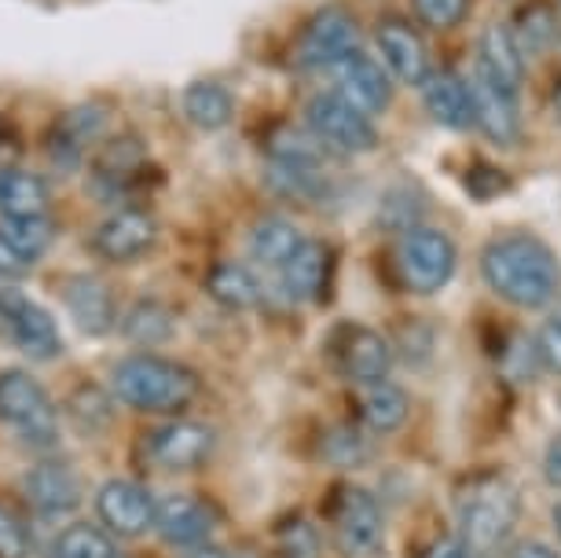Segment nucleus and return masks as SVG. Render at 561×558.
I'll return each instance as SVG.
<instances>
[{
	"mask_svg": "<svg viewBox=\"0 0 561 558\" xmlns=\"http://www.w3.org/2000/svg\"><path fill=\"white\" fill-rule=\"evenodd\" d=\"M481 280L514 309L543 312L558 298L561 265L554 250L533 231H503L481 250Z\"/></svg>",
	"mask_w": 561,
	"mask_h": 558,
	"instance_id": "nucleus-1",
	"label": "nucleus"
},
{
	"mask_svg": "<svg viewBox=\"0 0 561 558\" xmlns=\"http://www.w3.org/2000/svg\"><path fill=\"white\" fill-rule=\"evenodd\" d=\"M114 397L136 412L173 415L198 397V375L162 353H133L114 367Z\"/></svg>",
	"mask_w": 561,
	"mask_h": 558,
	"instance_id": "nucleus-2",
	"label": "nucleus"
},
{
	"mask_svg": "<svg viewBox=\"0 0 561 558\" xmlns=\"http://www.w3.org/2000/svg\"><path fill=\"white\" fill-rule=\"evenodd\" d=\"M517 525V489L500 474L470 486L459 500V540L470 555H489L511 540Z\"/></svg>",
	"mask_w": 561,
	"mask_h": 558,
	"instance_id": "nucleus-3",
	"label": "nucleus"
},
{
	"mask_svg": "<svg viewBox=\"0 0 561 558\" xmlns=\"http://www.w3.org/2000/svg\"><path fill=\"white\" fill-rule=\"evenodd\" d=\"M0 423L34 445H51L59 437V412L48 389L23 367L0 372Z\"/></svg>",
	"mask_w": 561,
	"mask_h": 558,
	"instance_id": "nucleus-4",
	"label": "nucleus"
},
{
	"mask_svg": "<svg viewBox=\"0 0 561 558\" xmlns=\"http://www.w3.org/2000/svg\"><path fill=\"white\" fill-rule=\"evenodd\" d=\"M455 261H459V250H455L451 236L433 225L408 228L397 243L400 280L415 294H437L448 287V280L455 276Z\"/></svg>",
	"mask_w": 561,
	"mask_h": 558,
	"instance_id": "nucleus-5",
	"label": "nucleus"
},
{
	"mask_svg": "<svg viewBox=\"0 0 561 558\" xmlns=\"http://www.w3.org/2000/svg\"><path fill=\"white\" fill-rule=\"evenodd\" d=\"M305 122H309V133L331 155H367L378 147L375 122H370L367 114H359L356 107H348L334 92L312 96L309 111H305Z\"/></svg>",
	"mask_w": 561,
	"mask_h": 558,
	"instance_id": "nucleus-6",
	"label": "nucleus"
},
{
	"mask_svg": "<svg viewBox=\"0 0 561 558\" xmlns=\"http://www.w3.org/2000/svg\"><path fill=\"white\" fill-rule=\"evenodd\" d=\"M107 129H111V107L107 103H96V100H84V103H73L51 122L48 129V158L56 162V170L70 173L81 166V158L100 147L107 140Z\"/></svg>",
	"mask_w": 561,
	"mask_h": 558,
	"instance_id": "nucleus-7",
	"label": "nucleus"
},
{
	"mask_svg": "<svg viewBox=\"0 0 561 558\" xmlns=\"http://www.w3.org/2000/svg\"><path fill=\"white\" fill-rule=\"evenodd\" d=\"M0 323L8 342L30 361H56L62 353V334L48 309H41L23 291H0Z\"/></svg>",
	"mask_w": 561,
	"mask_h": 558,
	"instance_id": "nucleus-8",
	"label": "nucleus"
},
{
	"mask_svg": "<svg viewBox=\"0 0 561 558\" xmlns=\"http://www.w3.org/2000/svg\"><path fill=\"white\" fill-rule=\"evenodd\" d=\"M359 52V23L345 8H320L298 41V62L305 70H334Z\"/></svg>",
	"mask_w": 561,
	"mask_h": 558,
	"instance_id": "nucleus-9",
	"label": "nucleus"
},
{
	"mask_svg": "<svg viewBox=\"0 0 561 558\" xmlns=\"http://www.w3.org/2000/svg\"><path fill=\"white\" fill-rule=\"evenodd\" d=\"M217 452V430L195 419H173L144 437V456L162 470H195Z\"/></svg>",
	"mask_w": 561,
	"mask_h": 558,
	"instance_id": "nucleus-10",
	"label": "nucleus"
},
{
	"mask_svg": "<svg viewBox=\"0 0 561 558\" xmlns=\"http://www.w3.org/2000/svg\"><path fill=\"white\" fill-rule=\"evenodd\" d=\"M158 243V220L151 209L125 203L114 209L111 217L100 220V228L92 231V250L111 261V265H129L140 261L144 254H151V247Z\"/></svg>",
	"mask_w": 561,
	"mask_h": 558,
	"instance_id": "nucleus-11",
	"label": "nucleus"
},
{
	"mask_svg": "<svg viewBox=\"0 0 561 558\" xmlns=\"http://www.w3.org/2000/svg\"><path fill=\"white\" fill-rule=\"evenodd\" d=\"M331 356H334L337 372L345 378H353L356 386L382 383V378H389V372H393V345L375 328H364V323H345V328H337Z\"/></svg>",
	"mask_w": 561,
	"mask_h": 558,
	"instance_id": "nucleus-12",
	"label": "nucleus"
},
{
	"mask_svg": "<svg viewBox=\"0 0 561 558\" xmlns=\"http://www.w3.org/2000/svg\"><path fill=\"white\" fill-rule=\"evenodd\" d=\"M470 96H473V129L484 133V140L495 144L500 151L522 144V96L495 81L481 78L473 70L470 78Z\"/></svg>",
	"mask_w": 561,
	"mask_h": 558,
	"instance_id": "nucleus-13",
	"label": "nucleus"
},
{
	"mask_svg": "<svg viewBox=\"0 0 561 558\" xmlns=\"http://www.w3.org/2000/svg\"><path fill=\"white\" fill-rule=\"evenodd\" d=\"M337 544L345 555L353 558H370L382 551L386 544V514L382 503L375 500V492L348 486L337 500Z\"/></svg>",
	"mask_w": 561,
	"mask_h": 558,
	"instance_id": "nucleus-14",
	"label": "nucleus"
},
{
	"mask_svg": "<svg viewBox=\"0 0 561 558\" xmlns=\"http://www.w3.org/2000/svg\"><path fill=\"white\" fill-rule=\"evenodd\" d=\"M62 305H67L73 328L89 339H103V334L118 331V316H122V305H118V294L103 276H70L62 283Z\"/></svg>",
	"mask_w": 561,
	"mask_h": 558,
	"instance_id": "nucleus-15",
	"label": "nucleus"
},
{
	"mask_svg": "<svg viewBox=\"0 0 561 558\" xmlns=\"http://www.w3.org/2000/svg\"><path fill=\"white\" fill-rule=\"evenodd\" d=\"M334 96H342L348 107H356L367 118H378L393 103V78L378 59L356 52L334 67Z\"/></svg>",
	"mask_w": 561,
	"mask_h": 558,
	"instance_id": "nucleus-16",
	"label": "nucleus"
},
{
	"mask_svg": "<svg viewBox=\"0 0 561 558\" xmlns=\"http://www.w3.org/2000/svg\"><path fill=\"white\" fill-rule=\"evenodd\" d=\"M375 45L378 56H382V67L400 86H419L430 78V52L422 45V34L408 19L386 15L382 23L375 26Z\"/></svg>",
	"mask_w": 561,
	"mask_h": 558,
	"instance_id": "nucleus-17",
	"label": "nucleus"
},
{
	"mask_svg": "<svg viewBox=\"0 0 561 558\" xmlns=\"http://www.w3.org/2000/svg\"><path fill=\"white\" fill-rule=\"evenodd\" d=\"M147 147L140 136L125 133V136H111L103 140L100 155H96V166H92V195H125L140 184V173L147 170Z\"/></svg>",
	"mask_w": 561,
	"mask_h": 558,
	"instance_id": "nucleus-18",
	"label": "nucleus"
},
{
	"mask_svg": "<svg viewBox=\"0 0 561 558\" xmlns=\"http://www.w3.org/2000/svg\"><path fill=\"white\" fill-rule=\"evenodd\" d=\"M154 497L140 481L114 478L96 492V514L111 533L118 536H144L154 529Z\"/></svg>",
	"mask_w": 561,
	"mask_h": 558,
	"instance_id": "nucleus-19",
	"label": "nucleus"
},
{
	"mask_svg": "<svg viewBox=\"0 0 561 558\" xmlns=\"http://www.w3.org/2000/svg\"><path fill=\"white\" fill-rule=\"evenodd\" d=\"M154 529L176 547H198L206 544L217 529V511L203 497H165L154 503Z\"/></svg>",
	"mask_w": 561,
	"mask_h": 558,
	"instance_id": "nucleus-20",
	"label": "nucleus"
},
{
	"mask_svg": "<svg viewBox=\"0 0 561 558\" xmlns=\"http://www.w3.org/2000/svg\"><path fill=\"white\" fill-rule=\"evenodd\" d=\"M26 500L41 514H70L81 503V478L78 470L67 467L62 459H41L26 470L23 478Z\"/></svg>",
	"mask_w": 561,
	"mask_h": 558,
	"instance_id": "nucleus-21",
	"label": "nucleus"
},
{
	"mask_svg": "<svg viewBox=\"0 0 561 558\" xmlns=\"http://www.w3.org/2000/svg\"><path fill=\"white\" fill-rule=\"evenodd\" d=\"M473 70H478L481 78H489V81H495V86H503V89H511L522 96L525 56H522V48H517L511 26L492 23L489 30H484L481 41H478V62H473Z\"/></svg>",
	"mask_w": 561,
	"mask_h": 558,
	"instance_id": "nucleus-22",
	"label": "nucleus"
},
{
	"mask_svg": "<svg viewBox=\"0 0 561 558\" xmlns=\"http://www.w3.org/2000/svg\"><path fill=\"white\" fill-rule=\"evenodd\" d=\"M422 107L437 125L451 133H470L473 129V96L470 81L459 73H430L422 81Z\"/></svg>",
	"mask_w": 561,
	"mask_h": 558,
	"instance_id": "nucleus-23",
	"label": "nucleus"
},
{
	"mask_svg": "<svg viewBox=\"0 0 561 558\" xmlns=\"http://www.w3.org/2000/svg\"><path fill=\"white\" fill-rule=\"evenodd\" d=\"M331 276V250L316 239H301V247L287 258V265L279 269V287L290 301L309 305L320 301V294Z\"/></svg>",
	"mask_w": 561,
	"mask_h": 558,
	"instance_id": "nucleus-24",
	"label": "nucleus"
},
{
	"mask_svg": "<svg viewBox=\"0 0 561 558\" xmlns=\"http://www.w3.org/2000/svg\"><path fill=\"white\" fill-rule=\"evenodd\" d=\"M206 291L220 309H231V312H250V309L268 305V283L253 269L239 265V261H225V265L209 269Z\"/></svg>",
	"mask_w": 561,
	"mask_h": 558,
	"instance_id": "nucleus-25",
	"label": "nucleus"
},
{
	"mask_svg": "<svg viewBox=\"0 0 561 558\" xmlns=\"http://www.w3.org/2000/svg\"><path fill=\"white\" fill-rule=\"evenodd\" d=\"M356 408H359V419H364V426L370 430V434H397V430L411 419L408 389L389 383V378L359 386Z\"/></svg>",
	"mask_w": 561,
	"mask_h": 558,
	"instance_id": "nucleus-26",
	"label": "nucleus"
},
{
	"mask_svg": "<svg viewBox=\"0 0 561 558\" xmlns=\"http://www.w3.org/2000/svg\"><path fill=\"white\" fill-rule=\"evenodd\" d=\"M118 331L129 345L154 350V345H165L176 339V316L158 298H140V301H133L129 309H122Z\"/></svg>",
	"mask_w": 561,
	"mask_h": 558,
	"instance_id": "nucleus-27",
	"label": "nucleus"
},
{
	"mask_svg": "<svg viewBox=\"0 0 561 558\" xmlns=\"http://www.w3.org/2000/svg\"><path fill=\"white\" fill-rule=\"evenodd\" d=\"M51 192L45 176L23 166H0V217H41L48 214Z\"/></svg>",
	"mask_w": 561,
	"mask_h": 558,
	"instance_id": "nucleus-28",
	"label": "nucleus"
},
{
	"mask_svg": "<svg viewBox=\"0 0 561 558\" xmlns=\"http://www.w3.org/2000/svg\"><path fill=\"white\" fill-rule=\"evenodd\" d=\"M180 107H184V118L195 125V129L217 133L231 125L236 118V96H231L228 86L220 81H192L184 92H180Z\"/></svg>",
	"mask_w": 561,
	"mask_h": 558,
	"instance_id": "nucleus-29",
	"label": "nucleus"
},
{
	"mask_svg": "<svg viewBox=\"0 0 561 558\" xmlns=\"http://www.w3.org/2000/svg\"><path fill=\"white\" fill-rule=\"evenodd\" d=\"M511 30L522 56H543L561 41V15L550 0H528L525 8H517Z\"/></svg>",
	"mask_w": 561,
	"mask_h": 558,
	"instance_id": "nucleus-30",
	"label": "nucleus"
},
{
	"mask_svg": "<svg viewBox=\"0 0 561 558\" xmlns=\"http://www.w3.org/2000/svg\"><path fill=\"white\" fill-rule=\"evenodd\" d=\"M0 239L15 250V258L26 269L48 258L51 243H56V220L48 214L41 217H0Z\"/></svg>",
	"mask_w": 561,
	"mask_h": 558,
	"instance_id": "nucleus-31",
	"label": "nucleus"
},
{
	"mask_svg": "<svg viewBox=\"0 0 561 558\" xmlns=\"http://www.w3.org/2000/svg\"><path fill=\"white\" fill-rule=\"evenodd\" d=\"M301 231L290 225L287 217H264L250 231V258L264 269L279 272L287 265V258L301 247Z\"/></svg>",
	"mask_w": 561,
	"mask_h": 558,
	"instance_id": "nucleus-32",
	"label": "nucleus"
},
{
	"mask_svg": "<svg viewBox=\"0 0 561 558\" xmlns=\"http://www.w3.org/2000/svg\"><path fill=\"white\" fill-rule=\"evenodd\" d=\"M331 151L316 140L309 129H294V125H283L268 136V162L279 166H301V170H327L331 162Z\"/></svg>",
	"mask_w": 561,
	"mask_h": 558,
	"instance_id": "nucleus-33",
	"label": "nucleus"
},
{
	"mask_svg": "<svg viewBox=\"0 0 561 558\" xmlns=\"http://www.w3.org/2000/svg\"><path fill=\"white\" fill-rule=\"evenodd\" d=\"M264 181H268L275 195L294 198V203H323V198L331 195V181H327L323 170H301V166L268 162Z\"/></svg>",
	"mask_w": 561,
	"mask_h": 558,
	"instance_id": "nucleus-34",
	"label": "nucleus"
},
{
	"mask_svg": "<svg viewBox=\"0 0 561 558\" xmlns=\"http://www.w3.org/2000/svg\"><path fill=\"white\" fill-rule=\"evenodd\" d=\"M51 558H118V547L111 544V536L100 525L73 522L56 536Z\"/></svg>",
	"mask_w": 561,
	"mask_h": 558,
	"instance_id": "nucleus-35",
	"label": "nucleus"
},
{
	"mask_svg": "<svg viewBox=\"0 0 561 558\" xmlns=\"http://www.w3.org/2000/svg\"><path fill=\"white\" fill-rule=\"evenodd\" d=\"M320 456L331 463V467H337V470L364 467V463L370 459L364 430H356V426H331V430H323Z\"/></svg>",
	"mask_w": 561,
	"mask_h": 558,
	"instance_id": "nucleus-36",
	"label": "nucleus"
},
{
	"mask_svg": "<svg viewBox=\"0 0 561 558\" xmlns=\"http://www.w3.org/2000/svg\"><path fill=\"white\" fill-rule=\"evenodd\" d=\"M533 356L547 375L561 378V301L547 305L543 320H539V328L533 334Z\"/></svg>",
	"mask_w": 561,
	"mask_h": 558,
	"instance_id": "nucleus-37",
	"label": "nucleus"
},
{
	"mask_svg": "<svg viewBox=\"0 0 561 558\" xmlns=\"http://www.w3.org/2000/svg\"><path fill=\"white\" fill-rule=\"evenodd\" d=\"M411 12L430 30H455L470 15V0H411Z\"/></svg>",
	"mask_w": 561,
	"mask_h": 558,
	"instance_id": "nucleus-38",
	"label": "nucleus"
},
{
	"mask_svg": "<svg viewBox=\"0 0 561 558\" xmlns=\"http://www.w3.org/2000/svg\"><path fill=\"white\" fill-rule=\"evenodd\" d=\"M30 551H34V536L26 522L0 503V558H30Z\"/></svg>",
	"mask_w": 561,
	"mask_h": 558,
	"instance_id": "nucleus-39",
	"label": "nucleus"
},
{
	"mask_svg": "<svg viewBox=\"0 0 561 558\" xmlns=\"http://www.w3.org/2000/svg\"><path fill=\"white\" fill-rule=\"evenodd\" d=\"M70 412L81 419L84 426H103V423H111V401H107V394H103L100 386H78L70 394Z\"/></svg>",
	"mask_w": 561,
	"mask_h": 558,
	"instance_id": "nucleus-40",
	"label": "nucleus"
},
{
	"mask_svg": "<svg viewBox=\"0 0 561 558\" xmlns=\"http://www.w3.org/2000/svg\"><path fill=\"white\" fill-rule=\"evenodd\" d=\"M466 187H470L473 198H495L511 187V176H506L503 170H495V166L478 162L470 173H466Z\"/></svg>",
	"mask_w": 561,
	"mask_h": 558,
	"instance_id": "nucleus-41",
	"label": "nucleus"
},
{
	"mask_svg": "<svg viewBox=\"0 0 561 558\" xmlns=\"http://www.w3.org/2000/svg\"><path fill=\"white\" fill-rule=\"evenodd\" d=\"M283 540H287V555L290 558H316L320 555V536L309 522H294L283 529Z\"/></svg>",
	"mask_w": 561,
	"mask_h": 558,
	"instance_id": "nucleus-42",
	"label": "nucleus"
},
{
	"mask_svg": "<svg viewBox=\"0 0 561 558\" xmlns=\"http://www.w3.org/2000/svg\"><path fill=\"white\" fill-rule=\"evenodd\" d=\"M543 478L550 489H561V434L547 441L543 452Z\"/></svg>",
	"mask_w": 561,
	"mask_h": 558,
	"instance_id": "nucleus-43",
	"label": "nucleus"
},
{
	"mask_svg": "<svg viewBox=\"0 0 561 558\" xmlns=\"http://www.w3.org/2000/svg\"><path fill=\"white\" fill-rule=\"evenodd\" d=\"M426 558H473L470 547H466L459 536H444V540H437L426 551Z\"/></svg>",
	"mask_w": 561,
	"mask_h": 558,
	"instance_id": "nucleus-44",
	"label": "nucleus"
},
{
	"mask_svg": "<svg viewBox=\"0 0 561 558\" xmlns=\"http://www.w3.org/2000/svg\"><path fill=\"white\" fill-rule=\"evenodd\" d=\"M23 272H30V269L15 258V250L0 239V280H15V276H23Z\"/></svg>",
	"mask_w": 561,
	"mask_h": 558,
	"instance_id": "nucleus-45",
	"label": "nucleus"
},
{
	"mask_svg": "<svg viewBox=\"0 0 561 558\" xmlns=\"http://www.w3.org/2000/svg\"><path fill=\"white\" fill-rule=\"evenodd\" d=\"M511 558H561V555H558L550 544L525 540V544H517V547H514V555H511Z\"/></svg>",
	"mask_w": 561,
	"mask_h": 558,
	"instance_id": "nucleus-46",
	"label": "nucleus"
},
{
	"mask_svg": "<svg viewBox=\"0 0 561 558\" xmlns=\"http://www.w3.org/2000/svg\"><path fill=\"white\" fill-rule=\"evenodd\" d=\"M187 558H231L225 547H214V544H198V547H192V555Z\"/></svg>",
	"mask_w": 561,
	"mask_h": 558,
	"instance_id": "nucleus-47",
	"label": "nucleus"
},
{
	"mask_svg": "<svg viewBox=\"0 0 561 558\" xmlns=\"http://www.w3.org/2000/svg\"><path fill=\"white\" fill-rule=\"evenodd\" d=\"M550 103H554V114H558V122H561V78H558V86H554V96H550Z\"/></svg>",
	"mask_w": 561,
	"mask_h": 558,
	"instance_id": "nucleus-48",
	"label": "nucleus"
},
{
	"mask_svg": "<svg viewBox=\"0 0 561 558\" xmlns=\"http://www.w3.org/2000/svg\"><path fill=\"white\" fill-rule=\"evenodd\" d=\"M554 529H558V540H561V500H558V508H554Z\"/></svg>",
	"mask_w": 561,
	"mask_h": 558,
	"instance_id": "nucleus-49",
	"label": "nucleus"
}]
</instances>
